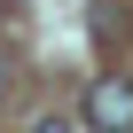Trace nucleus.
<instances>
[{
  "instance_id": "nucleus-1",
  "label": "nucleus",
  "mask_w": 133,
  "mask_h": 133,
  "mask_svg": "<svg viewBox=\"0 0 133 133\" xmlns=\"http://www.w3.org/2000/svg\"><path fill=\"white\" fill-rule=\"evenodd\" d=\"M78 133H133V78L125 71H102L78 102Z\"/></svg>"
},
{
  "instance_id": "nucleus-2",
  "label": "nucleus",
  "mask_w": 133,
  "mask_h": 133,
  "mask_svg": "<svg viewBox=\"0 0 133 133\" xmlns=\"http://www.w3.org/2000/svg\"><path fill=\"white\" fill-rule=\"evenodd\" d=\"M86 31H94V39H102V47H117V39H125V31H133V24H125V0H102V8H94V16H86Z\"/></svg>"
},
{
  "instance_id": "nucleus-3",
  "label": "nucleus",
  "mask_w": 133,
  "mask_h": 133,
  "mask_svg": "<svg viewBox=\"0 0 133 133\" xmlns=\"http://www.w3.org/2000/svg\"><path fill=\"white\" fill-rule=\"evenodd\" d=\"M8 86H16V55L0 47V102H8Z\"/></svg>"
},
{
  "instance_id": "nucleus-4",
  "label": "nucleus",
  "mask_w": 133,
  "mask_h": 133,
  "mask_svg": "<svg viewBox=\"0 0 133 133\" xmlns=\"http://www.w3.org/2000/svg\"><path fill=\"white\" fill-rule=\"evenodd\" d=\"M31 133H78V117H39Z\"/></svg>"
}]
</instances>
